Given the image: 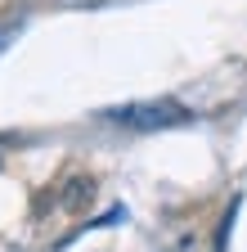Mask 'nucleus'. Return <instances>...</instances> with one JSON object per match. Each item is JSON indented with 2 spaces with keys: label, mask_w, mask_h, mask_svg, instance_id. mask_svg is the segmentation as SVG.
Instances as JSON below:
<instances>
[{
  "label": "nucleus",
  "mask_w": 247,
  "mask_h": 252,
  "mask_svg": "<svg viewBox=\"0 0 247 252\" xmlns=\"http://www.w3.org/2000/svg\"><path fill=\"white\" fill-rule=\"evenodd\" d=\"M104 122L121 126V131H166V126L189 122V108L175 99H139V104H121V108H104Z\"/></svg>",
  "instance_id": "obj_1"
},
{
  "label": "nucleus",
  "mask_w": 247,
  "mask_h": 252,
  "mask_svg": "<svg viewBox=\"0 0 247 252\" xmlns=\"http://www.w3.org/2000/svg\"><path fill=\"white\" fill-rule=\"evenodd\" d=\"M14 36H18V23H9V27H0V54H5V50L14 45Z\"/></svg>",
  "instance_id": "obj_2"
}]
</instances>
